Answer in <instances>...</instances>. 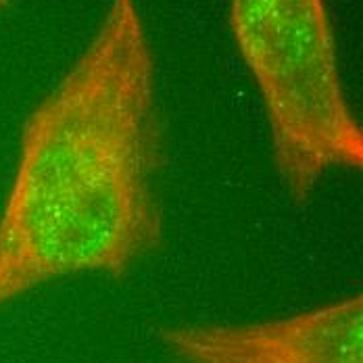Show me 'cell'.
I'll return each mask as SVG.
<instances>
[{
	"label": "cell",
	"instance_id": "obj_1",
	"mask_svg": "<svg viewBox=\"0 0 363 363\" xmlns=\"http://www.w3.org/2000/svg\"><path fill=\"white\" fill-rule=\"evenodd\" d=\"M155 57L136 0L28 117L0 213V305L75 274L123 278L163 238Z\"/></svg>",
	"mask_w": 363,
	"mask_h": 363
},
{
	"label": "cell",
	"instance_id": "obj_2",
	"mask_svg": "<svg viewBox=\"0 0 363 363\" xmlns=\"http://www.w3.org/2000/svg\"><path fill=\"white\" fill-rule=\"evenodd\" d=\"M230 28L259 88L278 176L307 203L332 169H362L363 132L347 103L324 0H232Z\"/></svg>",
	"mask_w": 363,
	"mask_h": 363
},
{
	"label": "cell",
	"instance_id": "obj_3",
	"mask_svg": "<svg viewBox=\"0 0 363 363\" xmlns=\"http://www.w3.org/2000/svg\"><path fill=\"white\" fill-rule=\"evenodd\" d=\"M176 363H363L362 294L289 318L161 332Z\"/></svg>",
	"mask_w": 363,
	"mask_h": 363
},
{
	"label": "cell",
	"instance_id": "obj_4",
	"mask_svg": "<svg viewBox=\"0 0 363 363\" xmlns=\"http://www.w3.org/2000/svg\"><path fill=\"white\" fill-rule=\"evenodd\" d=\"M9 2H11V0H0V9H2V6H6Z\"/></svg>",
	"mask_w": 363,
	"mask_h": 363
}]
</instances>
